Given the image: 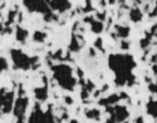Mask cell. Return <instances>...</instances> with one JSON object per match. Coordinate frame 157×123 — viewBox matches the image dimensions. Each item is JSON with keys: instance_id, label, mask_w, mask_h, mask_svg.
<instances>
[{"instance_id": "8", "label": "cell", "mask_w": 157, "mask_h": 123, "mask_svg": "<svg viewBox=\"0 0 157 123\" xmlns=\"http://www.w3.org/2000/svg\"><path fill=\"white\" fill-rule=\"evenodd\" d=\"M36 98L40 101H45L47 99V86L35 90Z\"/></svg>"}, {"instance_id": "7", "label": "cell", "mask_w": 157, "mask_h": 123, "mask_svg": "<svg viewBox=\"0 0 157 123\" xmlns=\"http://www.w3.org/2000/svg\"><path fill=\"white\" fill-rule=\"evenodd\" d=\"M51 6L55 10L62 12L70 8V3L68 0H51Z\"/></svg>"}, {"instance_id": "6", "label": "cell", "mask_w": 157, "mask_h": 123, "mask_svg": "<svg viewBox=\"0 0 157 123\" xmlns=\"http://www.w3.org/2000/svg\"><path fill=\"white\" fill-rule=\"evenodd\" d=\"M12 107H13V93H8L4 95L2 103V112L8 113L11 111Z\"/></svg>"}, {"instance_id": "4", "label": "cell", "mask_w": 157, "mask_h": 123, "mask_svg": "<svg viewBox=\"0 0 157 123\" xmlns=\"http://www.w3.org/2000/svg\"><path fill=\"white\" fill-rule=\"evenodd\" d=\"M28 102H29L28 98L21 97V98H18L14 104L13 113L17 118V123H24L25 115H26V110L28 107Z\"/></svg>"}, {"instance_id": "9", "label": "cell", "mask_w": 157, "mask_h": 123, "mask_svg": "<svg viewBox=\"0 0 157 123\" xmlns=\"http://www.w3.org/2000/svg\"><path fill=\"white\" fill-rule=\"evenodd\" d=\"M27 36H28V32L23 30V29H21V28H18V29H17V40L21 41V42H24V41L26 40Z\"/></svg>"}, {"instance_id": "5", "label": "cell", "mask_w": 157, "mask_h": 123, "mask_svg": "<svg viewBox=\"0 0 157 123\" xmlns=\"http://www.w3.org/2000/svg\"><path fill=\"white\" fill-rule=\"evenodd\" d=\"M25 4L31 11H39L43 13H50L47 4L42 0H25Z\"/></svg>"}, {"instance_id": "11", "label": "cell", "mask_w": 157, "mask_h": 123, "mask_svg": "<svg viewBox=\"0 0 157 123\" xmlns=\"http://www.w3.org/2000/svg\"><path fill=\"white\" fill-rule=\"evenodd\" d=\"M7 68H8L7 61H6L4 58H1V57H0V71L6 70Z\"/></svg>"}, {"instance_id": "2", "label": "cell", "mask_w": 157, "mask_h": 123, "mask_svg": "<svg viewBox=\"0 0 157 123\" xmlns=\"http://www.w3.org/2000/svg\"><path fill=\"white\" fill-rule=\"evenodd\" d=\"M11 57L15 66H17V68L24 69V70L29 69L33 63H35L36 60H38V58H29L25 53L21 52V50H12Z\"/></svg>"}, {"instance_id": "1", "label": "cell", "mask_w": 157, "mask_h": 123, "mask_svg": "<svg viewBox=\"0 0 157 123\" xmlns=\"http://www.w3.org/2000/svg\"><path fill=\"white\" fill-rule=\"evenodd\" d=\"M53 74L57 83L65 90L73 91L76 84V80L71 76V68L65 64L53 66Z\"/></svg>"}, {"instance_id": "3", "label": "cell", "mask_w": 157, "mask_h": 123, "mask_svg": "<svg viewBox=\"0 0 157 123\" xmlns=\"http://www.w3.org/2000/svg\"><path fill=\"white\" fill-rule=\"evenodd\" d=\"M28 123H55V121L50 110L44 113L41 110L40 106L36 105Z\"/></svg>"}, {"instance_id": "10", "label": "cell", "mask_w": 157, "mask_h": 123, "mask_svg": "<svg viewBox=\"0 0 157 123\" xmlns=\"http://www.w3.org/2000/svg\"><path fill=\"white\" fill-rule=\"evenodd\" d=\"M45 38H46V35L41 33V32H36L35 35H34V40L38 41V42H43Z\"/></svg>"}]
</instances>
